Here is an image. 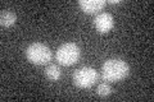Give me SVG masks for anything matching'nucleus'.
Listing matches in <instances>:
<instances>
[{"label": "nucleus", "instance_id": "obj_5", "mask_svg": "<svg viewBox=\"0 0 154 102\" xmlns=\"http://www.w3.org/2000/svg\"><path fill=\"white\" fill-rule=\"evenodd\" d=\"M94 26L96 28V31L100 33H107L113 28L114 21L112 14L109 13H100L94 18Z\"/></svg>", "mask_w": 154, "mask_h": 102}, {"label": "nucleus", "instance_id": "obj_1", "mask_svg": "<svg viewBox=\"0 0 154 102\" xmlns=\"http://www.w3.org/2000/svg\"><path fill=\"white\" fill-rule=\"evenodd\" d=\"M130 74V66L122 59H109L103 64L102 78L105 82H118Z\"/></svg>", "mask_w": 154, "mask_h": 102}, {"label": "nucleus", "instance_id": "obj_10", "mask_svg": "<svg viewBox=\"0 0 154 102\" xmlns=\"http://www.w3.org/2000/svg\"><path fill=\"white\" fill-rule=\"evenodd\" d=\"M119 0H108V4H119Z\"/></svg>", "mask_w": 154, "mask_h": 102}, {"label": "nucleus", "instance_id": "obj_3", "mask_svg": "<svg viewBox=\"0 0 154 102\" xmlns=\"http://www.w3.org/2000/svg\"><path fill=\"white\" fill-rule=\"evenodd\" d=\"M57 61L60 65H72L76 61H79L80 56H81V50L80 47L73 42H67L63 43L59 48L57 50Z\"/></svg>", "mask_w": 154, "mask_h": 102}, {"label": "nucleus", "instance_id": "obj_2", "mask_svg": "<svg viewBox=\"0 0 154 102\" xmlns=\"http://www.w3.org/2000/svg\"><path fill=\"white\" fill-rule=\"evenodd\" d=\"M27 60L36 65H44L48 64L51 60V50L44 43L35 42L31 43L26 50Z\"/></svg>", "mask_w": 154, "mask_h": 102}, {"label": "nucleus", "instance_id": "obj_4", "mask_svg": "<svg viewBox=\"0 0 154 102\" xmlns=\"http://www.w3.org/2000/svg\"><path fill=\"white\" fill-rule=\"evenodd\" d=\"M98 80V71L91 66H82L73 74V82L80 88H89Z\"/></svg>", "mask_w": 154, "mask_h": 102}, {"label": "nucleus", "instance_id": "obj_7", "mask_svg": "<svg viewBox=\"0 0 154 102\" xmlns=\"http://www.w3.org/2000/svg\"><path fill=\"white\" fill-rule=\"evenodd\" d=\"M16 21H17V16L12 12L3 10L2 14H0V24L3 27H11L16 23Z\"/></svg>", "mask_w": 154, "mask_h": 102}, {"label": "nucleus", "instance_id": "obj_8", "mask_svg": "<svg viewBox=\"0 0 154 102\" xmlns=\"http://www.w3.org/2000/svg\"><path fill=\"white\" fill-rule=\"evenodd\" d=\"M45 75L50 80H58L60 78V69L57 65H49L45 69Z\"/></svg>", "mask_w": 154, "mask_h": 102}, {"label": "nucleus", "instance_id": "obj_6", "mask_svg": "<svg viewBox=\"0 0 154 102\" xmlns=\"http://www.w3.org/2000/svg\"><path fill=\"white\" fill-rule=\"evenodd\" d=\"M79 5L85 13H96L104 8L105 1L104 0H80Z\"/></svg>", "mask_w": 154, "mask_h": 102}, {"label": "nucleus", "instance_id": "obj_9", "mask_svg": "<svg viewBox=\"0 0 154 102\" xmlns=\"http://www.w3.org/2000/svg\"><path fill=\"white\" fill-rule=\"evenodd\" d=\"M110 92H112V88H110V86L107 83H100L98 86V89H96V93L100 97H108L110 95Z\"/></svg>", "mask_w": 154, "mask_h": 102}]
</instances>
